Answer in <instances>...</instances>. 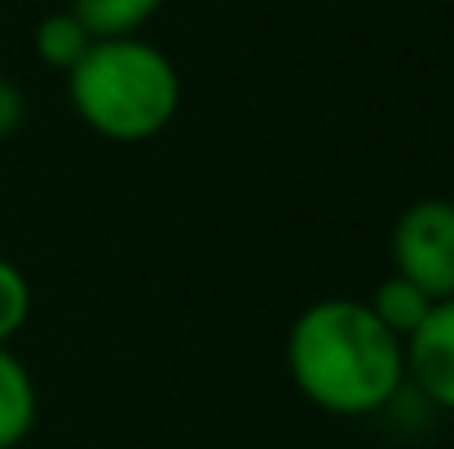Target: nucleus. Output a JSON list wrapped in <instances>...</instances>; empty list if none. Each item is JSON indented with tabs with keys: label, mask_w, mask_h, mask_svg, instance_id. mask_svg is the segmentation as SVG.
<instances>
[{
	"label": "nucleus",
	"mask_w": 454,
	"mask_h": 449,
	"mask_svg": "<svg viewBox=\"0 0 454 449\" xmlns=\"http://www.w3.org/2000/svg\"><path fill=\"white\" fill-rule=\"evenodd\" d=\"M89 44H93V35H89V27L71 13V9H53V13H44L40 18V27H35V58L49 66V71H71L84 53H89Z\"/></svg>",
	"instance_id": "6e6552de"
},
{
	"label": "nucleus",
	"mask_w": 454,
	"mask_h": 449,
	"mask_svg": "<svg viewBox=\"0 0 454 449\" xmlns=\"http://www.w3.org/2000/svg\"><path fill=\"white\" fill-rule=\"evenodd\" d=\"M40 414V397H35V379L22 366V357L9 352V344H0V449H18Z\"/></svg>",
	"instance_id": "39448f33"
},
{
	"label": "nucleus",
	"mask_w": 454,
	"mask_h": 449,
	"mask_svg": "<svg viewBox=\"0 0 454 449\" xmlns=\"http://www.w3.org/2000/svg\"><path fill=\"white\" fill-rule=\"evenodd\" d=\"M163 0H71V13L89 27L93 40H115V35H137Z\"/></svg>",
	"instance_id": "0eeeda50"
},
{
	"label": "nucleus",
	"mask_w": 454,
	"mask_h": 449,
	"mask_svg": "<svg viewBox=\"0 0 454 449\" xmlns=\"http://www.w3.org/2000/svg\"><path fill=\"white\" fill-rule=\"evenodd\" d=\"M31 317V283L27 274L0 256V344H9Z\"/></svg>",
	"instance_id": "1a4fd4ad"
},
{
	"label": "nucleus",
	"mask_w": 454,
	"mask_h": 449,
	"mask_svg": "<svg viewBox=\"0 0 454 449\" xmlns=\"http://www.w3.org/2000/svg\"><path fill=\"white\" fill-rule=\"evenodd\" d=\"M366 304H371V313H375V317H380V321H384L402 344H406V339L419 330V321L433 313V304H437V299L428 296L424 287H415L411 278L388 274V278L375 287V296L366 299Z\"/></svg>",
	"instance_id": "423d86ee"
},
{
	"label": "nucleus",
	"mask_w": 454,
	"mask_h": 449,
	"mask_svg": "<svg viewBox=\"0 0 454 449\" xmlns=\"http://www.w3.org/2000/svg\"><path fill=\"white\" fill-rule=\"evenodd\" d=\"M22 120H27V97H22V89H18L13 80H0V142L13 137V133L22 128Z\"/></svg>",
	"instance_id": "9d476101"
},
{
	"label": "nucleus",
	"mask_w": 454,
	"mask_h": 449,
	"mask_svg": "<svg viewBox=\"0 0 454 449\" xmlns=\"http://www.w3.org/2000/svg\"><path fill=\"white\" fill-rule=\"evenodd\" d=\"M75 115L106 142H151L181 111V75L163 49L137 35L93 40L67 71Z\"/></svg>",
	"instance_id": "f03ea898"
},
{
	"label": "nucleus",
	"mask_w": 454,
	"mask_h": 449,
	"mask_svg": "<svg viewBox=\"0 0 454 449\" xmlns=\"http://www.w3.org/2000/svg\"><path fill=\"white\" fill-rule=\"evenodd\" d=\"M406 379L419 388V397L454 414V296L437 299L406 339Z\"/></svg>",
	"instance_id": "20e7f679"
},
{
	"label": "nucleus",
	"mask_w": 454,
	"mask_h": 449,
	"mask_svg": "<svg viewBox=\"0 0 454 449\" xmlns=\"http://www.w3.org/2000/svg\"><path fill=\"white\" fill-rule=\"evenodd\" d=\"M287 375L309 406L362 419L406 388V344L366 299H317L287 330Z\"/></svg>",
	"instance_id": "f257e3e1"
},
{
	"label": "nucleus",
	"mask_w": 454,
	"mask_h": 449,
	"mask_svg": "<svg viewBox=\"0 0 454 449\" xmlns=\"http://www.w3.org/2000/svg\"><path fill=\"white\" fill-rule=\"evenodd\" d=\"M393 274L411 278L433 299L454 296V203L419 198L393 225Z\"/></svg>",
	"instance_id": "7ed1b4c3"
}]
</instances>
